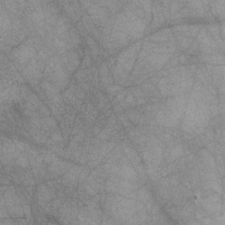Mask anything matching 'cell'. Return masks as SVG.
Wrapping results in <instances>:
<instances>
[{"instance_id": "6da1fadb", "label": "cell", "mask_w": 225, "mask_h": 225, "mask_svg": "<svg viewBox=\"0 0 225 225\" xmlns=\"http://www.w3.org/2000/svg\"><path fill=\"white\" fill-rule=\"evenodd\" d=\"M114 171L116 172L118 175H121L122 178L124 179H132V180H135L137 175L135 173V170L130 167L128 164H124L122 167H120L119 169H114Z\"/></svg>"}, {"instance_id": "7a4b0ae2", "label": "cell", "mask_w": 225, "mask_h": 225, "mask_svg": "<svg viewBox=\"0 0 225 225\" xmlns=\"http://www.w3.org/2000/svg\"><path fill=\"white\" fill-rule=\"evenodd\" d=\"M15 54H16V57L18 58L19 61L25 62L34 54V51L32 49H29L28 47L22 46L21 48H19L16 51Z\"/></svg>"}, {"instance_id": "3957f363", "label": "cell", "mask_w": 225, "mask_h": 225, "mask_svg": "<svg viewBox=\"0 0 225 225\" xmlns=\"http://www.w3.org/2000/svg\"><path fill=\"white\" fill-rule=\"evenodd\" d=\"M138 196H139V199H140L143 202H144V203H146V204L147 203H150V202H151V194H150V192H149L145 187L142 188L140 191H139Z\"/></svg>"}, {"instance_id": "277c9868", "label": "cell", "mask_w": 225, "mask_h": 225, "mask_svg": "<svg viewBox=\"0 0 225 225\" xmlns=\"http://www.w3.org/2000/svg\"><path fill=\"white\" fill-rule=\"evenodd\" d=\"M202 158H203V160L205 161V163L207 164H208L209 166H212L213 167L215 165V161H214L213 158L211 157L210 154H208L206 151H202Z\"/></svg>"}, {"instance_id": "5b68a950", "label": "cell", "mask_w": 225, "mask_h": 225, "mask_svg": "<svg viewBox=\"0 0 225 225\" xmlns=\"http://www.w3.org/2000/svg\"><path fill=\"white\" fill-rule=\"evenodd\" d=\"M183 151L182 147L180 146H177L175 147L172 151H171V159H175V158H179V156H181L183 154Z\"/></svg>"}, {"instance_id": "8992f818", "label": "cell", "mask_w": 225, "mask_h": 225, "mask_svg": "<svg viewBox=\"0 0 225 225\" xmlns=\"http://www.w3.org/2000/svg\"><path fill=\"white\" fill-rule=\"evenodd\" d=\"M17 163L19 164L21 167H26L28 165V161H27V158L24 157V156H19L17 160Z\"/></svg>"}, {"instance_id": "52a82bcc", "label": "cell", "mask_w": 225, "mask_h": 225, "mask_svg": "<svg viewBox=\"0 0 225 225\" xmlns=\"http://www.w3.org/2000/svg\"><path fill=\"white\" fill-rule=\"evenodd\" d=\"M62 135L60 133H55L52 135V140L53 141L60 142V141H62Z\"/></svg>"}, {"instance_id": "ba28073f", "label": "cell", "mask_w": 225, "mask_h": 225, "mask_svg": "<svg viewBox=\"0 0 225 225\" xmlns=\"http://www.w3.org/2000/svg\"><path fill=\"white\" fill-rule=\"evenodd\" d=\"M211 113H212L213 115H217V114H218V107H217L216 106H211Z\"/></svg>"}, {"instance_id": "9c48e42d", "label": "cell", "mask_w": 225, "mask_h": 225, "mask_svg": "<svg viewBox=\"0 0 225 225\" xmlns=\"http://www.w3.org/2000/svg\"><path fill=\"white\" fill-rule=\"evenodd\" d=\"M196 216H197V218L201 219V218L204 217V213H203V212H201V211H198V212L196 213Z\"/></svg>"}]
</instances>
